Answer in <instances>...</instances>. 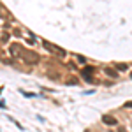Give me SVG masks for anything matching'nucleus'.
<instances>
[{
  "label": "nucleus",
  "instance_id": "423d86ee",
  "mask_svg": "<svg viewBox=\"0 0 132 132\" xmlns=\"http://www.w3.org/2000/svg\"><path fill=\"white\" fill-rule=\"evenodd\" d=\"M118 69H120V71H125V69H127V65H125V63H120V65H118Z\"/></svg>",
  "mask_w": 132,
  "mask_h": 132
},
{
  "label": "nucleus",
  "instance_id": "f257e3e1",
  "mask_svg": "<svg viewBox=\"0 0 132 132\" xmlns=\"http://www.w3.org/2000/svg\"><path fill=\"white\" fill-rule=\"evenodd\" d=\"M42 46H44L46 50H50V51H55V53L60 55V56H65V51L62 50V48H56V46H53V44H50V42H42Z\"/></svg>",
  "mask_w": 132,
  "mask_h": 132
},
{
  "label": "nucleus",
  "instance_id": "1a4fd4ad",
  "mask_svg": "<svg viewBox=\"0 0 132 132\" xmlns=\"http://www.w3.org/2000/svg\"><path fill=\"white\" fill-rule=\"evenodd\" d=\"M130 78H132V74H130Z\"/></svg>",
  "mask_w": 132,
  "mask_h": 132
},
{
  "label": "nucleus",
  "instance_id": "39448f33",
  "mask_svg": "<svg viewBox=\"0 0 132 132\" xmlns=\"http://www.w3.org/2000/svg\"><path fill=\"white\" fill-rule=\"evenodd\" d=\"M21 93H23L25 97H37V95H35V93H32V92H21Z\"/></svg>",
  "mask_w": 132,
  "mask_h": 132
},
{
  "label": "nucleus",
  "instance_id": "f03ea898",
  "mask_svg": "<svg viewBox=\"0 0 132 132\" xmlns=\"http://www.w3.org/2000/svg\"><path fill=\"white\" fill-rule=\"evenodd\" d=\"M102 123H106V125H116V118H113V116H109V114H104L102 116Z\"/></svg>",
  "mask_w": 132,
  "mask_h": 132
},
{
  "label": "nucleus",
  "instance_id": "20e7f679",
  "mask_svg": "<svg viewBox=\"0 0 132 132\" xmlns=\"http://www.w3.org/2000/svg\"><path fill=\"white\" fill-rule=\"evenodd\" d=\"M104 71H106V74H108V76H111V78H116V76H118V74H116V71H113V69H109V67H106Z\"/></svg>",
  "mask_w": 132,
  "mask_h": 132
},
{
  "label": "nucleus",
  "instance_id": "0eeeda50",
  "mask_svg": "<svg viewBox=\"0 0 132 132\" xmlns=\"http://www.w3.org/2000/svg\"><path fill=\"white\" fill-rule=\"evenodd\" d=\"M125 108H132V102H127V104H125Z\"/></svg>",
  "mask_w": 132,
  "mask_h": 132
},
{
  "label": "nucleus",
  "instance_id": "6e6552de",
  "mask_svg": "<svg viewBox=\"0 0 132 132\" xmlns=\"http://www.w3.org/2000/svg\"><path fill=\"white\" fill-rule=\"evenodd\" d=\"M118 132H125V129H123V127H120V129H118Z\"/></svg>",
  "mask_w": 132,
  "mask_h": 132
},
{
  "label": "nucleus",
  "instance_id": "7ed1b4c3",
  "mask_svg": "<svg viewBox=\"0 0 132 132\" xmlns=\"http://www.w3.org/2000/svg\"><path fill=\"white\" fill-rule=\"evenodd\" d=\"M23 58H25V62H32V63L39 62V56H37V55H34V53H30V55H25Z\"/></svg>",
  "mask_w": 132,
  "mask_h": 132
}]
</instances>
